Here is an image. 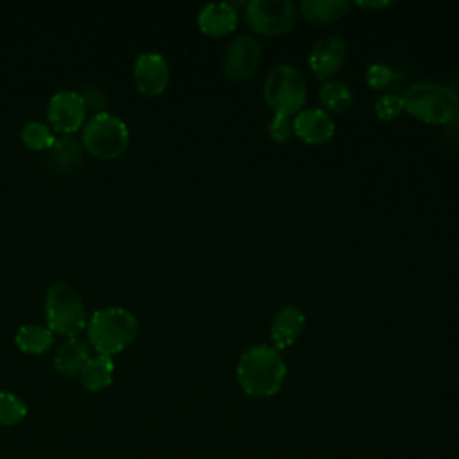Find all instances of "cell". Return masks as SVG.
Instances as JSON below:
<instances>
[{"label": "cell", "instance_id": "obj_26", "mask_svg": "<svg viewBox=\"0 0 459 459\" xmlns=\"http://www.w3.org/2000/svg\"><path fill=\"white\" fill-rule=\"evenodd\" d=\"M81 93V97L84 99V104H86V108H93V109H97V113H99V109L102 111V108H104V104H106V93L99 88V86H93V84H90V86H86L82 91H79Z\"/></svg>", "mask_w": 459, "mask_h": 459}, {"label": "cell", "instance_id": "obj_6", "mask_svg": "<svg viewBox=\"0 0 459 459\" xmlns=\"http://www.w3.org/2000/svg\"><path fill=\"white\" fill-rule=\"evenodd\" d=\"M264 100L274 113H298L307 100V81L303 74L290 65L271 68L264 81Z\"/></svg>", "mask_w": 459, "mask_h": 459}, {"label": "cell", "instance_id": "obj_16", "mask_svg": "<svg viewBox=\"0 0 459 459\" xmlns=\"http://www.w3.org/2000/svg\"><path fill=\"white\" fill-rule=\"evenodd\" d=\"M115 375V362L111 357L95 355L90 357L84 364L82 371L79 373V380L86 391L99 393L111 385Z\"/></svg>", "mask_w": 459, "mask_h": 459}, {"label": "cell", "instance_id": "obj_2", "mask_svg": "<svg viewBox=\"0 0 459 459\" xmlns=\"http://www.w3.org/2000/svg\"><path fill=\"white\" fill-rule=\"evenodd\" d=\"M138 319L122 307H104L91 314L86 325L88 344L97 355L113 357L124 351L138 337Z\"/></svg>", "mask_w": 459, "mask_h": 459}, {"label": "cell", "instance_id": "obj_5", "mask_svg": "<svg viewBox=\"0 0 459 459\" xmlns=\"http://www.w3.org/2000/svg\"><path fill=\"white\" fill-rule=\"evenodd\" d=\"M82 149L97 160H115L129 145V129L122 118L113 113L99 111L82 126Z\"/></svg>", "mask_w": 459, "mask_h": 459}, {"label": "cell", "instance_id": "obj_4", "mask_svg": "<svg viewBox=\"0 0 459 459\" xmlns=\"http://www.w3.org/2000/svg\"><path fill=\"white\" fill-rule=\"evenodd\" d=\"M402 97L409 115L425 124H448L459 115L455 93L437 82H416Z\"/></svg>", "mask_w": 459, "mask_h": 459}, {"label": "cell", "instance_id": "obj_24", "mask_svg": "<svg viewBox=\"0 0 459 459\" xmlns=\"http://www.w3.org/2000/svg\"><path fill=\"white\" fill-rule=\"evenodd\" d=\"M267 133H269V136L274 142L285 143L292 136V133H294L292 131V118L289 115L274 113V117L267 124Z\"/></svg>", "mask_w": 459, "mask_h": 459}, {"label": "cell", "instance_id": "obj_3", "mask_svg": "<svg viewBox=\"0 0 459 459\" xmlns=\"http://www.w3.org/2000/svg\"><path fill=\"white\" fill-rule=\"evenodd\" d=\"M47 326L54 335L74 337L88 325L86 307L79 292L66 281H54L45 294Z\"/></svg>", "mask_w": 459, "mask_h": 459}, {"label": "cell", "instance_id": "obj_11", "mask_svg": "<svg viewBox=\"0 0 459 459\" xmlns=\"http://www.w3.org/2000/svg\"><path fill=\"white\" fill-rule=\"evenodd\" d=\"M344 59H346V41L341 36L330 34V36L319 38L314 43L308 54V66L317 79L325 81L332 77L344 65Z\"/></svg>", "mask_w": 459, "mask_h": 459}, {"label": "cell", "instance_id": "obj_13", "mask_svg": "<svg viewBox=\"0 0 459 459\" xmlns=\"http://www.w3.org/2000/svg\"><path fill=\"white\" fill-rule=\"evenodd\" d=\"M238 23L237 5L230 2H213L201 7L197 14L199 30L210 38L231 34Z\"/></svg>", "mask_w": 459, "mask_h": 459}, {"label": "cell", "instance_id": "obj_10", "mask_svg": "<svg viewBox=\"0 0 459 459\" xmlns=\"http://www.w3.org/2000/svg\"><path fill=\"white\" fill-rule=\"evenodd\" d=\"M170 81L167 59L158 52H143L133 63V82L142 95H161Z\"/></svg>", "mask_w": 459, "mask_h": 459}, {"label": "cell", "instance_id": "obj_7", "mask_svg": "<svg viewBox=\"0 0 459 459\" xmlns=\"http://www.w3.org/2000/svg\"><path fill=\"white\" fill-rule=\"evenodd\" d=\"M247 25L264 36H280L292 29L296 5L290 0H251L244 7Z\"/></svg>", "mask_w": 459, "mask_h": 459}, {"label": "cell", "instance_id": "obj_8", "mask_svg": "<svg viewBox=\"0 0 459 459\" xmlns=\"http://www.w3.org/2000/svg\"><path fill=\"white\" fill-rule=\"evenodd\" d=\"M86 111L88 108L79 91L59 90L47 104V120L52 131L68 136L84 126Z\"/></svg>", "mask_w": 459, "mask_h": 459}, {"label": "cell", "instance_id": "obj_21", "mask_svg": "<svg viewBox=\"0 0 459 459\" xmlns=\"http://www.w3.org/2000/svg\"><path fill=\"white\" fill-rule=\"evenodd\" d=\"M20 138H22V143L30 151H48L56 142V134L52 127L41 120H30L23 124L20 131Z\"/></svg>", "mask_w": 459, "mask_h": 459}, {"label": "cell", "instance_id": "obj_19", "mask_svg": "<svg viewBox=\"0 0 459 459\" xmlns=\"http://www.w3.org/2000/svg\"><path fill=\"white\" fill-rule=\"evenodd\" d=\"M299 9L308 22L333 23L348 14L350 4L346 0H303Z\"/></svg>", "mask_w": 459, "mask_h": 459}, {"label": "cell", "instance_id": "obj_12", "mask_svg": "<svg viewBox=\"0 0 459 459\" xmlns=\"http://www.w3.org/2000/svg\"><path fill=\"white\" fill-rule=\"evenodd\" d=\"M292 131L308 145H321L335 133V124L321 108H308L299 111L292 120Z\"/></svg>", "mask_w": 459, "mask_h": 459}, {"label": "cell", "instance_id": "obj_1", "mask_svg": "<svg viewBox=\"0 0 459 459\" xmlns=\"http://www.w3.org/2000/svg\"><path fill=\"white\" fill-rule=\"evenodd\" d=\"M287 377V366L276 348L258 344L247 348L237 362V380L242 391L255 398L276 394Z\"/></svg>", "mask_w": 459, "mask_h": 459}, {"label": "cell", "instance_id": "obj_20", "mask_svg": "<svg viewBox=\"0 0 459 459\" xmlns=\"http://www.w3.org/2000/svg\"><path fill=\"white\" fill-rule=\"evenodd\" d=\"M319 100L328 111L335 115H344L353 106V95L350 88L341 81L325 82L319 88Z\"/></svg>", "mask_w": 459, "mask_h": 459}, {"label": "cell", "instance_id": "obj_17", "mask_svg": "<svg viewBox=\"0 0 459 459\" xmlns=\"http://www.w3.org/2000/svg\"><path fill=\"white\" fill-rule=\"evenodd\" d=\"M14 344L27 355H41L54 344V332L38 323L22 325L14 333Z\"/></svg>", "mask_w": 459, "mask_h": 459}, {"label": "cell", "instance_id": "obj_15", "mask_svg": "<svg viewBox=\"0 0 459 459\" xmlns=\"http://www.w3.org/2000/svg\"><path fill=\"white\" fill-rule=\"evenodd\" d=\"M88 359H90L88 341H84L79 335L66 337L59 344L57 351L54 355V369L68 378L79 377V373L82 371Z\"/></svg>", "mask_w": 459, "mask_h": 459}, {"label": "cell", "instance_id": "obj_14", "mask_svg": "<svg viewBox=\"0 0 459 459\" xmlns=\"http://www.w3.org/2000/svg\"><path fill=\"white\" fill-rule=\"evenodd\" d=\"M305 326V314L301 312V308L294 307V305H287L283 308H280L271 323V339L274 342L276 350H285L289 346H292Z\"/></svg>", "mask_w": 459, "mask_h": 459}, {"label": "cell", "instance_id": "obj_9", "mask_svg": "<svg viewBox=\"0 0 459 459\" xmlns=\"http://www.w3.org/2000/svg\"><path fill=\"white\" fill-rule=\"evenodd\" d=\"M262 61V45L249 34L233 38L224 54V75L231 82H244L251 79Z\"/></svg>", "mask_w": 459, "mask_h": 459}, {"label": "cell", "instance_id": "obj_23", "mask_svg": "<svg viewBox=\"0 0 459 459\" xmlns=\"http://www.w3.org/2000/svg\"><path fill=\"white\" fill-rule=\"evenodd\" d=\"M405 109V102H403V97L402 95H394V93H389V95H384L380 97L377 102H375V113L380 120H393L396 118L402 111Z\"/></svg>", "mask_w": 459, "mask_h": 459}, {"label": "cell", "instance_id": "obj_27", "mask_svg": "<svg viewBox=\"0 0 459 459\" xmlns=\"http://www.w3.org/2000/svg\"><path fill=\"white\" fill-rule=\"evenodd\" d=\"M360 7H369V9H382L387 5V2H359Z\"/></svg>", "mask_w": 459, "mask_h": 459}, {"label": "cell", "instance_id": "obj_25", "mask_svg": "<svg viewBox=\"0 0 459 459\" xmlns=\"http://www.w3.org/2000/svg\"><path fill=\"white\" fill-rule=\"evenodd\" d=\"M394 81V72L382 63H375L366 70V82L373 90H384Z\"/></svg>", "mask_w": 459, "mask_h": 459}, {"label": "cell", "instance_id": "obj_22", "mask_svg": "<svg viewBox=\"0 0 459 459\" xmlns=\"http://www.w3.org/2000/svg\"><path fill=\"white\" fill-rule=\"evenodd\" d=\"M27 416L25 402L9 391H0V425L14 427L22 423Z\"/></svg>", "mask_w": 459, "mask_h": 459}, {"label": "cell", "instance_id": "obj_18", "mask_svg": "<svg viewBox=\"0 0 459 459\" xmlns=\"http://www.w3.org/2000/svg\"><path fill=\"white\" fill-rule=\"evenodd\" d=\"M48 161L52 169L61 174L75 172L82 161V145L72 136L56 138L54 145L48 149Z\"/></svg>", "mask_w": 459, "mask_h": 459}]
</instances>
